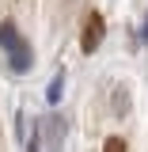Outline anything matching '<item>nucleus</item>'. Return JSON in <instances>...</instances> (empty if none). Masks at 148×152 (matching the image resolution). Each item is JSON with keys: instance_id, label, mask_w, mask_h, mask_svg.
Listing matches in <instances>:
<instances>
[{"instance_id": "f257e3e1", "label": "nucleus", "mask_w": 148, "mask_h": 152, "mask_svg": "<svg viewBox=\"0 0 148 152\" xmlns=\"http://www.w3.org/2000/svg\"><path fill=\"white\" fill-rule=\"evenodd\" d=\"M0 46L12 53V69H15V72H27V69H31V50H27L23 38L15 34V23H0Z\"/></svg>"}, {"instance_id": "7ed1b4c3", "label": "nucleus", "mask_w": 148, "mask_h": 152, "mask_svg": "<svg viewBox=\"0 0 148 152\" xmlns=\"http://www.w3.org/2000/svg\"><path fill=\"white\" fill-rule=\"evenodd\" d=\"M103 152H125V141H122V137H110V141L103 145Z\"/></svg>"}, {"instance_id": "f03ea898", "label": "nucleus", "mask_w": 148, "mask_h": 152, "mask_svg": "<svg viewBox=\"0 0 148 152\" xmlns=\"http://www.w3.org/2000/svg\"><path fill=\"white\" fill-rule=\"evenodd\" d=\"M103 34H106V19H103V12H87L84 31H80V50H84V53H95L99 42H103Z\"/></svg>"}]
</instances>
